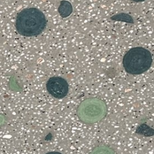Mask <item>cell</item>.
<instances>
[{"mask_svg": "<svg viewBox=\"0 0 154 154\" xmlns=\"http://www.w3.org/2000/svg\"><path fill=\"white\" fill-rule=\"evenodd\" d=\"M48 23L42 11L35 7L25 8L19 11L16 17L15 27L17 33L26 37L42 34Z\"/></svg>", "mask_w": 154, "mask_h": 154, "instance_id": "obj_1", "label": "cell"}, {"mask_svg": "<svg viewBox=\"0 0 154 154\" xmlns=\"http://www.w3.org/2000/svg\"><path fill=\"white\" fill-rule=\"evenodd\" d=\"M151 52L145 48L136 46L129 49L123 57L125 70L131 75H140L148 70L152 64Z\"/></svg>", "mask_w": 154, "mask_h": 154, "instance_id": "obj_2", "label": "cell"}, {"mask_svg": "<svg viewBox=\"0 0 154 154\" xmlns=\"http://www.w3.org/2000/svg\"><path fill=\"white\" fill-rule=\"evenodd\" d=\"M107 107L102 100L98 98H88L81 102L76 113L79 120L87 124L95 123L104 118Z\"/></svg>", "mask_w": 154, "mask_h": 154, "instance_id": "obj_3", "label": "cell"}, {"mask_svg": "<svg viewBox=\"0 0 154 154\" xmlns=\"http://www.w3.org/2000/svg\"><path fill=\"white\" fill-rule=\"evenodd\" d=\"M46 88L48 93L57 99L64 97L69 91L67 82L64 78L59 76L50 78L46 82Z\"/></svg>", "mask_w": 154, "mask_h": 154, "instance_id": "obj_4", "label": "cell"}, {"mask_svg": "<svg viewBox=\"0 0 154 154\" xmlns=\"http://www.w3.org/2000/svg\"><path fill=\"white\" fill-rule=\"evenodd\" d=\"M57 11L61 18H67L72 14L73 11V5L68 0H61L60 1Z\"/></svg>", "mask_w": 154, "mask_h": 154, "instance_id": "obj_5", "label": "cell"}, {"mask_svg": "<svg viewBox=\"0 0 154 154\" xmlns=\"http://www.w3.org/2000/svg\"><path fill=\"white\" fill-rule=\"evenodd\" d=\"M111 20L116 22H122L129 24H134L135 21L134 17L129 14L126 13H119L113 14L109 18Z\"/></svg>", "mask_w": 154, "mask_h": 154, "instance_id": "obj_6", "label": "cell"}, {"mask_svg": "<svg viewBox=\"0 0 154 154\" xmlns=\"http://www.w3.org/2000/svg\"><path fill=\"white\" fill-rule=\"evenodd\" d=\"M89 154H116L111 147L106 146H99L93 149Z\"/></svg>", "mask_w": 154, "mask_h": 154, "instance_id": "obj_7", "label": "cell"}, {"mask_svg": "<svg viewBox=\"0 0 154 154\" xmlns=\"http://www.w3.org/2000/svg\"><path fill=\"white\" fill-rule=\"evenodd\" d=\"M45 154H62L60 152H47Z\"/></svg>", "mask_w": 154, "mask_h": 154, "instance_id": "obj_8", "label": "cell"}, {"mask_svg": "<svg viewBox=\"0 0 154 154\" xmlns=\"http://www.w3.org/2000/svg\"><path fill=\"white\" fill-rule=\"evenodd\" d=\"M132 2H144L146 0H131Z\"/></svg>", "mask_w": 154, "mask_h": 154, "instance_id": "obj_9", "label": "cell"}]
</instances>
